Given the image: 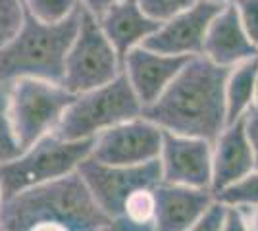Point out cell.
<instances>
[{"label":"cell","instance_id":"6da1fadb","mask_svg":"<svg viewBox=\"0 0 258 231\" xmlns=\"http://www.w3.org/2000/svg\"><path fill=\"white\" fill-rule=\"evenodd\" d=\"M229 69L191 58L156 102L143 108L141 118L162 131L214 143L226 127V79Z\"/></svg>","mask_w":258,"mask_h":231},{"label":"cell","instance_id":"7a4b0ae2","mask_svg":"<svg viewBox=\"0 0 258 231\" xmlns=\"http://www.w3.org/2000/svg\"><path fill=\"white\" fill-rule=\"evenodd\" d=\"M108 221L77 172L0 200V231H29L37 223L100 231Z\"/></svg>","mask_w":258,"mask_h":231},{"label":"cell","instance_id":"3957f363","mask_svg":"<svg viewBox=\"0 0 258 231\" xmlns=\"http://www.w3.org/2000/svg\"><path fill=\"white\" fill-rule=\"evenodd\" d=\"M79 29V6L58 23H43L25 12L20 31L0 48V85L20 79L62 83L64 62Z\"/></svg>","mask_w":258,"mask_h":231},{"label":"cell","instance_id":"277c9868","mask_svg":"<svg viewBox=\"0 0 258 231\" xmlns=\"http://www.w3.org/2000/svg\"><path fill=\"white\" fill-rule=\"evenodd\" d=\"M141 112L143 106L127 77L119 73L114 81L102 87L76 95L54 129V135L62 141L95 139L110 127L141 118Z\"/></svg>","mask_w":258,"mask_h":231},{"label":"cell","instance_id":"5b68a950","mask_svg":"<svg viewBox=\"0 0 258 231\" xmlns=\"http://www.w3.org/2000/svg\"><path fill=\"white\" fill-rule=\"evenodd\" d=\"M93 144L95 139L62 141L54 133L44 135L18 158L0 166L2 200L77 172L79 164L91 156Z\"/></svg>","mask_w":258,"mask_h":231},{"label":"cell","instance_id":"8992f818","mask_svg":"<svg viewBox=\"0 0 258 231\" xmlns=\"http://www.w3.org/2000/svg\"><path fill=\"white\" fill-rule=\"evenodd\" d=\"M74 99L76 95L62 83L43 79H20L12 83L8 87V112L22 152L44 135L54 133Z\"/></svg>","mask_w":258,"mask_h":231},{"label":"cell","instance_id":"52a82bcc","mask_svg":"<svg viewBox=\"0 0 258 231\" xmlns=\"http://www.w3.org/2000/svg\"><path fill=\"white\" fill-rule=\"evenodd\" d=\"M119 73L121 62L97 18L79 6V29L66 54L62 85L72 95H81L114 81Z\"/></svg>","mask_w":258,"mask_h":231},{"label":"cell","instance_id":"ba28073f","mask_svg":"<svg viewBox=\"0 0 258 231\" xmlns=\"http://www.w3.org/2000/svg\"><path fill=\"white\" fill-rule=\"evenodd\" d=\"M77 174L93 195L98 208L110 220L123 214V204L133 193L154 189L162 183L160 160L141 166H106L87 158L79 164Z\"/></svg>","mask_w":258,"mask_h":231},{"label":"cell","instance_id":"9c48e42d","mask_svg":"<svg viewBox=\"0 0 258 231\" xmlns=\"http://www.w3.org/2000/svg\"><path fill=\"white\" fill-rule=\"evenodd\" d=\"M160 148V127L135 118L97 135L89 158L106 166H141L158 160Z\"/></svg>","mask_w":258,"mask_h":231},{"label":"cell","instance_id":"30bf717a","mask_svg":"<svg viewBox=\"0 0 258 231\" xmlns=\"http://www.w3.org/2000/svg\"><path fill=\"white\" fill-rule=\"evenodd\" d=\"M162 183L181 187L210 189L212 183V143L162 131Z\"/></svg>","mask_w":258,"mask_h":231},{"label":"cell","instance_id":"8fae6325","mask_svg":"<svg viewBox=\"0 0 258 231\" xmlns=\"http://www.w3.org/2000/svg\"><path fill=\"white\" fill-rule=\"evenodd\" d=\"M222 6L224 4L199 0L193 8L160 23V27L147 41H143L141 46L158 54L187 56V58L201 56L206 29Z\"/></svg>","mask_w":258,"mask_h":231},{"label":"cell","instance_id":"7c38bea8","mask_svg":"<svg viewBox=\"0 0 258 231\" xmlns=\"http://www.w3.org/2000/svg\"><path fill=\"white\" fill-rule=\"evenodd\" d=\"M191 58L187 56H168L137 46L129 50L121 62V73L127 77L129 85L141 106L147 108L168 89Z\"/></svg>","mask_w":258,"mask_h":231},{"label":"cell","instance_id":"4fadbf2b","mask_svg":"<svg viewBox=\"0 0 258 231\" xmlns=\"http://www.w3.org/2000/svg\"><path fill=\"white\" fill-rule=\"evenodd\" d=\"M154 229L187 231L216 202L212 189L160 183L154 187Z\"/></svg>","mask_w":258,"mask_h":231},{"label":"cell","instance_id":"5bb4252c","mask_svg":"<svg viewBox=\"0 0 258 231\" xmlns=\"http://www.w3.org/2000/svg\"><path fill=\"white\" fill-rule=\"evenodd\" d=\"M208 62L231 69L233 66L256 58L258 50L248 41L241 25L235 4H224L210 22L205 35L203 54Z\"/></svg>","mask_w":258,"mask_h":231},{"label":"cell","instance_id":"9a60e30c","mask_svg":"<svg viewBox=\"0 0 258 231\" xmlns=\"http://www.w3.org/2000/svg\"><path fill=\"white\" fill-rule=\"evenodd\" d=\"M254 170L250 144L245 135V116L224 131L212 143V193H220L241 181Z\"/></svg>","mask_w":258,"mask_h":231},{"label":"cell","instance_id":"2e32d148","mask_svg":"<svg viewBox=\"0 0 258 231\" xmlns=\"http://www.w3.org/2000/svg\"><path fill=\"white\" fill-rule=\"evenodd\" d=\"M97 22L108 43L114 46L119 62H123L129 50L141 46L143 41H147L160 27V23L143 14L137 0H121L110 6L97 18Z\"/></svg>","mask_w":258,"mask_h":231},{"label":"cell","instance_id":"e0dca14e","mask_svg":"<svg viewBox=\"0 0 258 231\" xmlns=\"http://www.w3.org/2000/svg\"><path fill=\"white\" fill-rule=\"evenodd\" d=\"M258 75V56L247 62H241L229 69L226 79V125L241 120L254 106Z\"/></svg>","mask_w":258,"mask_h":231},{"label":"cell","instance_id":"ac0fdd59","mask_svg":"<svg viewBox=\"0 0 258 231\" xmlns=\"http://www.w3.org/2000/svg\"><path fill=\"white\" fill-rule=\"evenodd\" d=\"M216 202L224 206L250 210L258 206V170H252L247 177L233 183L231 187L216 193Z\"/></svg>","mask_w":258,"mask_h":231},{"label":"cell","instance_id":"d6986e66","mask_svg":"<svg viewBox=\"0 0 258 231\" xmlns=\"http://www.w3.org/2000/svg\"><path fill=\"white\" fill-rule=\"evenodd\" d=\"M25 12L43 23H58L74 14L77 0H22Z\"/></svg>","mask_w":258,"mask_h":231},{"label":"cell","instance_id":"ffe728a7","mask_svg":"<svg viewBox=\"0 0 258 231\" xmlns=\"http://www.w3.org/2000/svg\"><path fill=\"white\" fill-rule=\"evenodd\" d=\"M22 154V148L14 137L8 112V87L0 85V166L8 164Z\"/></svg>","mask_w":258,"mask_h":231},{"label":"cell","instance_id":"44dd1931","mask_svg":"<svg viewBox=\"0 0 258 231\" xmlns=\"http://www.w3.org/2000/svg\"><path fill=\"white\" fill-rule=\"evenodd\" d=\"M25 18L22 0H0V48L8 44L20 31Z\"/></svg>","mask_w":258,"mask_h":231},{"label":"cell","instance_id":"7402d4cb","mask_svg":"<svg viewBox=\"0 0 258 231\" xmlns=\"http://www.w3.org/2000/svg\"><path fill=\"white\" fill-rule=\"evenodd\" d=\"M197 2L199 0H137L143 14L158 23L168 22L173 16L193 8Z\"/></svg>","mask_w":258,"mask_h":231},{"label":"cell","instance_id":"603a6c76","mask_svg":"<svg viewBox=\"0 0 258 231\" xmlns=\"http://www.w3.org/2000/svg\"><path fill=\"white\" fill-rule=\"evenodd\" d=\"M154 189H143L133 193L123 204V218L135 223H152L154 220Z\"/></svg>","mask_w":258,"mask_h":231},{"label":"cell","instance_id":"cb8c5ba5","mask_svg":"<svg viewBox=\"0 0 258 231\" xmlns=\"http://www.w3.org/2000/svg\"><path fill=\"white\" fill-rule=\"evenodd\" d=\"M233 4L248 41L258 50V0H235Z\"/></svg>","mask_w":258,"mask_h":231},{"label":"cell","instance_id":"d4e9b609","mask_svg":"<svg viewBox=\"0 0 258 231\" xmlns=\"http://www.w3.org/2000/svg\"><path fill=\"white\" fill-rule=\"evenodd\" d=\"M224 216H226V206L220 204V202H214L203 214V218L197 221V223H193L187 231H222Z\"/></svg>","mask_w":258,"mask_h":231},{"label":"cell","instance_id":"484cf974","mask_svg":"<svg viewBox=\"0 0 258 231\" xmlns=\"http://www.w3.org/2000/svg\"><path fill=\"white\" fill-rule=\"evenodd\" d=\"M245 135L250 144V152L254 160V170H258V110L250 108L245 114Z\"/></svg>","mask_w":258,"mask_h":231},{"label":"cell","instance_id":"4316f807","mask_svg":"<svg viewBox=\"0 0 258 231\" xmlns=\"http://www.w3.org/2000/svg\"><path fill=\"white\" fill-rule=\"evenodd\" d=\"M222 231H250L247 212L241 208H233V206H226V216H224Z\"/></svg>","mask_w":258,"mask_h":231},{"label":"cell","instance_id":"83f0119b","mask_svg":"<svg viewBox=\"0 0 258 231\" xmlns=\"http://www.w3.org/2000/svg\"><path fill=\"white\" fill-rule=\"evenodd\" d=\"M100 231H156L154 223H135L123 216L110 220Z\"/></svg>","mask_w":258,"mask_h":231},{"label":"cell","instance_id":"f1b7e54d","mask_svg":"<svg viewBox=\"0 0 258 231\" xmlns=\"http://www.w3.org/2000/svg\"><path fill=\"white\" fill-rule=\"evenodd\" d=\"M118 2H121V0H77V4L95 18H100L110 6L118 4Z\"/></svg>","mask_w":258,"mask_h":231},{"label":"cell","instance_id":"f546056e","mask_svg":"<svg viewBox=\"0 0 258 231\" xmlns=\"http://www.w3.org/2000/svg\"><path fill=\"white\" fill-rule=\"evenodd\" d=\"M245 212H247V220H248L250 231H258V206L256 208L245 210Z\"/></svg>","mask_w":258,"mask_h":231},{"label":"cell","instance_id":"4dcf8cb0","mask_svg":"<svg viewBox=\"0 0 258 231\" xmlns=\"http://www.w3.org/2000/svg\"><path fill=\"white\" fill-rule=\"evenodd\" d=\"M29 231H68V229L62 227V225H58V223H37Z\"/></svg>","mask_w":258,"mask_h":231},{"label":"cell","instance_id":"1f68e13d","mask_svg":"<svg viewBox=\"0 0 258 231\" xmlns=\"http://www.w3.org/2000/svg\"><path fill=\"white\" fill-rule=\"evenodd\" d=\"M205 2H212V4H231L235 0H205Z\"/></svg>","mask_w":258,"mask_h":231},{"label":"cell","instance_id":"d6a6232c","mask_svg":"<svg viewBox=\"0 0 258 231\" xmlns=\"http://www.w3.org/2000/svg\"><path fill=\"white\" fill-rule=\"evenodd\" d=\"M252 108L258 110V75H256V93H254V106H252Z\"/></svg>","mask_w":258,"mask_h":231},{"label":"cell","instance_id":"836d02e7","mask_svg":"<svg viewBox=\"0 0 258 231\" xmlns=\"http://www.w3.org/2000/svg\"><path fill=\"white\" fill-rule=\"evenodd\" d=\"M0 200H2V193H0Z\"/></svg>","mask_w":258,"mask_h":231}]
</instances>
